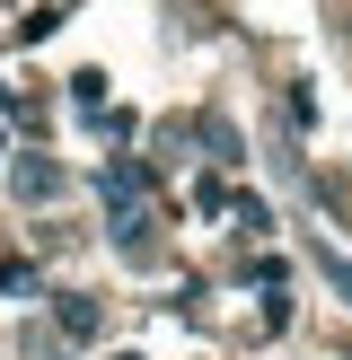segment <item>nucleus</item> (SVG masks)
<instances>
[{
  "label": "nucleus",
  "instance_id": "nucleus-1",
  "mask_svg": "<svg viewBox=\"0 0 352 360\" xmlns=\"http://www.w3.org/2000/svg\"><path fill=\"white\" fill-rule=\"evenodd\" d=\"M18 193H27V202H53V193H62V176L35 158V167H18Z\"/></svg>",
  "mask_w": 352,
  "mask_h": 360
}]
</instances>
